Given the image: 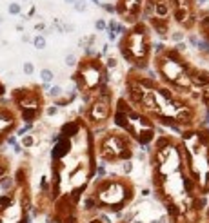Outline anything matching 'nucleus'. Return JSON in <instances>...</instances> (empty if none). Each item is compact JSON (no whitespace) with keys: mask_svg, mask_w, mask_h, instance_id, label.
Masks as SVG:
<instances>
[{"mask_svg":"<svg viewBox=\"0 0 209 223\" xmlns=\"http://www.w3.org/2000/svg\"><path fill=\"white\" fill-rule=\"evenodd\" d=\"M91 194L98 199L100 210H106L109 214H115L118 210H124L135 199L137 189L135 183L127 176L122 178H95Z\"/></svg>","mask_w":209,"mask_h":223,"instance_id":"1","label":"nucleus"},{"mask_svg":"<svg viewBox=\"0 0 209 223\" xmlns=\"http://www.w3.org/2000/svg\"><path fill=\"white\" fill-rule=\"evenodd\" d=\"M151 40L147 35L144 22H137L131 29H127V33L122 36L118 42L120 55L124 56L125 62H129L131 66H135V71H147L149 69V55H151Z\"/></svg>","mask_w":209,"mask_h":223,"instance_id":"2","label":"nucleus"},{"mask_svg":"<svg viewBox=\"0 0 209 223\" xmlns=\"http://www.w3.org/2000/svg\"><path fill=\"white\" fill-rule=\"evenodd\" d=\"M100 152V165L125 162L135 158V140L124 131H109L100 136L97 143Z\"/></svg>","mask_w":209,"mask_h":223,"instance_id":"3","label":"nucleus"},{"mask_svg":"<svg viewBox=\"0 0 209 223\" xmlns=\"http://www.w3.org/2000/svg\"><path fill=\"white\" fill-rule=\"evenodd\" d=\"M13 102L15 105L22 111V109H42V96L40 91L37 87H22V89H15L13 91Z\"/></svg>","mask_w":209,"mask_h":223,"instance_id":"4","label":"nucleus"},{"mask_svg":"<svg viewBox=\"0 0 209 223\" xmlns=\"http://www.w3.org/2000/svg\"><path fill=\"white\" fill-rule=\"evenodd\" d=\"M16 127V116L15 113L9 109L0 105V138H4L7 133H11Z\"/></svg>","mask_w":209,"mask_h":223,"instance_id":"5","label":"nucleus"},{"mask_svg":"<svg viewBox=\"0 0 209 223\" xmlns=\"http://www.w3.org/2000/svg\"><path fill=\"white\" fill-rule=\"evenodd\" d=\"M71 152H73V140L60 138L51 149V158H53V162H64Z\"/></svg>","mask_w":209,"mask_h":223,"instance_id":"6","label":"nucleus"},{"mask_svg":"<svg viewBox=\"0 0 209 223\" xmlns=\"http://www.w3.org/2000/svg\"><path fill=\"white\" fill-rule=\"evenodd\" d=\"M149 26L156 31V35L160 36V40H169V20L167 18H158V16H153L149 18Z\"/></svg>","mask_w":209,"mask_h":223,"instance_id":"7","label":"nucleus"},{"mask_svg":"<svg viewBox=\"0 0 209 223\" xmlns=\"http://www.w3.org/2000/svg\"><path fill=\"white\" fill-rule=\"evenodd\" d=\"M82 120H73V122H66L64 125L60 127V136L62 138H69V140H73L75 136L80 134V131L84 129V125L80 123Z\"/></svg>","mask_w":209,"mask_h":223,"instance_id":"8","label":"nucleus"},{"mask_svg":"<svg viewBox=\"0 0 209 223\" xmlns=\"http://www.w3.org/2000/svg\"><path fill=\"white\" fill-rule=\"evenodd\" d=\"M80 207H82V212H86V214H98V210H100V205H98V199L93 196L91 192H87L86 196L82 198V203H80Z\"/></svg>","mask_w":209,"mask_h":223,"instance_id":"9","label":"nucleus"},{"mask_svg":"<svg viewBox=\"0 0 209 223\" xmlns=\"http://www.w3.org/2000/svg\"><path fill=\"white\" fill-rule=\"evenodd\" d=\"M171 13H173V9H171V2H169V0H156V4H155V16L167 18Z\"/></svg>","mask_w":209,"mask_h":223,"instance_id":"10","label":"nucleus"},{"mask_svg":"<svg viewBox=\"0 0 209 223\" xmlns=\"http://www.w3.org/2000/svg\"><path fill=\"white\" fill-rule=\"evenodd\" d=\"M171 15H173V20H175L176 24L185 26V22H187V16H189V9H187V7H175Z\"/></svg>","mask_w":209,"mask_h":223,"instance_id":"11","label":"nucleus"},{"mask_svg":"<svg viewBox=\"0 0 209 223\" xmlns=\"http://www.w3.org/2000/svg\"><path fill=\"white\" fill-rule=\"evenodd\" d=\"M38 116H40V111H35V109H22L20 111V120L26 122V123H33Z\"/></svg>","mask_w":209,"mask_h":223,"instance_id":"12","label":"nucleus"},{"mask_svg":"<svg viewBox=\"0 0 209 223\" xmlns=\"http://www.w3.org/2000/svg\"><path fill=\"white\" fill-rule=\"evenodd\" d=\"M15 201H16V198H15L13 192H4V194H0V212L6 210V209H9V207L15 203Z\"/></svg>","mask_w":209,"mask_h":223,"instance_id":"13","label":"nucleus"},{"mask_svg":"<svg viewBox=\"0 0 209 223\" xmlns=\"http://www.w3.org/2000/svg\"><path fill=\"white\" fill-rule=\"evenodd\" d=\"M0 189H2V192H13L16 189V183H15V178L13 176H4L0 180Z\"/></svg>","mask_w":209,"mask_h":223,"instance_id":"14","label":"nucleus"},{"mask_svg":"<svg viewBox=\"0 0 209 223\" xmlns=\"http://www.w3.org/2000/svg\"><path fill=\"white\" fill-rule=\"evenodd\" d=\"M26 180H27V171L24 167H20L16 171V174H15V183L18 187H26Z\"/></svg>","mask_w":209,"mask_h":223,"instance_id":"15","label":"nucleus"},{"mask_svg":"<svg viewBox=\"0 0 209 223\" xmlns=\"http://www.w3.org/2000/svg\"><path fill=\"white\" fill-rule=\"evenodd\" d=\"M20 145H22L24 149H31V147L37 145V138L33 134H26V136L20 138Z\"/></svg>","mask_w":209,"mask_h":223,"instance_id":"16","label":"nucleus"},{"mask_svg":"<svg viewBox=\"0 0 209 223\" xmlns=\"http://www.w3.org/2000/svg\"><path fill=\"white\" fill-rule=\"evenodd\" d=\"M169 40L173 44H178V42H184L185 40V33L182 29H175V31H169Z\"/></svg>","mask_w":209,"mask_h":223,"instance_id":"17","label":"nucleus"},{"mask_svg":"<svg viewBox=\"0 0 209 223\" xmlns=\"http://www.w3.org/2000/svg\"><path fill=\"white\" fill-rule=\"evenodd\" d=\"M31 44L35 46V49L42 51V49H46L47 40H46V36H44V35H35V36H33V42H31Z\"/></svg>","mask_w":209,"mask_h":223,"instance_id":"18","label":"nucleus"},{"mask_svg":"<svg viewBox=\"0 0 209 223\" xmlns=\"http://www.w3.org/2000/svg\"><path fill=\"white\" fill-rule=\"evenodd\" d=\"M40 80L44 82V83H53V80H55V73L51 71V69H47V67H44L40 71Z\"/></svg>","mask_w":209,"mask_h":223,"instance_id":"19","label":"nucleus"},{"mask_svg":"<svg viewBox=\"0 0 209 223\" xmlns=\"http://www.w3.org/2000/svg\"><path fill=\"white\" fill-rule=\"evenodd\" d=\"M47 96L53 98V100H58L60 96H64V89H62V85H51V89L47 91Z\"/></svg>","mask_w":209,"mask_h":223,"instance_id":"20","label":"nucleus"},{"mask_svg":"<svg viewBox=\"0 0 209 223\" xmlns=\"http://www.w3.org/2000/svg\"><path fill=\"white\" fill-rule=\"evenodd\" d=\"M120 169H122V172L125 174V176H129L133 171H135V163H133V160H125V162H120Z\"/></svg>","mask_w":209,"mask_h":223,"instance_id":"21","label":"nucleus"},{"mask_svg":"<svg viewBox=\"0 0 209 223\" xmlns=\"http://www.w3.org/2000/svg\"><path fill=\"white\" fill-rule=\"evenodd\" d=\"M104 66H106L107 71H115L117 66H118V58L117 56H106V63H104Z\"/></svg>","mask_w":209,"mask_h":223,"instance_id":"22","label":"nucleus"},{"mask_svg":"<svg viewBox=\"0 0 209 223\" xmlns=\"http://www.w3.org/2000/svg\"><path fill=\"white\" fill-rule=\"evenodd\" d=\"M77 13H86L87 11V2L86 0H75V4H73Z\"/></svg>","mask_w":209,"mask_h":223,"instance_id":"23","label":"nucleus"},{"mask_svg":"<svg viewBox=\"0 0 209 223\" xmlns=\"http://www.w3.org/2000/svg\"><path fill=\"white\" fill-rule=\"evenodd\" d=\"M7 172H9V163H7L6 158L0 156V180H2L4 176H7Z\"/></svg>","mask_w":209,"mask_h":223,"instance_id":"24","label":"nucleus"},{"mask_svg":"<svg viewBox=\"0 0 209 223\" xmlns=\"http://www.w3.org/2000/svg\"><path fill=\"white\" fill-rule=\"evenodd\" d=\"M196 49H200L202 53H205V55L209 56V42H207L205 38H200V40H198V46H196Z\"/></svg>","mask_w":209,"mask_h":223,"instance_id":"25","label":"nucleus"},{"mask_svg":"<svg viewBox=\"0 0 209 223\" xmlns=\"http://www.w3.org/2000/svg\"><path fill=\"white\" fill-rule=\"evenodd\" d=\"M66 66H67V67L78 66V60H77V55H75V53H69V55L66 56Z\"/></svg>","mask_w":209,"mask_h":223,"instance_id":"26","label":"nucleus"},{"mask_svg":"<svg viewBox=\"0 0 209 223\" xmlns=\"http://www.w3.org/2000/svg\"><path fill=\"white\" fill-rule=\"evenodd\" d=\"M7 11H9V15H20L22 13V7H20V4H16V2H13V4H9V7H7Z\"/></svg>","mask_w":209,"mask_h":223,"instance_id":"27","label":"nucleus"},{"mask_svg":"<svg viewBox=\"0 0 209 223\" xmlns=\"http://www.w3.org/2000/svg\"><path fill=\"white\" fill-rule=\"evenodd\" d=\"M31 129H33V123H26V125H22V127H20V129L16 131V136H20V138H22V136H26Z\"/></svg>","mask_w":209,"mask_h":223,"instance_id":"28","label":"nucleus"},{"mask_svg":"<svg viewBox=\"0 0 209 223\" xmlns=\"http://www.w3.org/2000/svg\"><path fill=\"white\" fill-rule=\"evenodd\" d=\"M24 74H27V76H31V74L35 73V63L33 62H24Z\"/></svg>","mask_w":209,"mask_h":223,"instance_id":"29","label":"nucleus"},{"mask_svg":"<svg viewBox=\"0 0 209 223\" xmlns=\"http://www.w3.org/2000/svg\"><path fill=\"white\" fill-rule=\"evenodd\" d=\"M97 176L95 178H106V174H107V169H106V165H97V172H95Z\"/></svg>","mask_w":209,"mask_h":223,"instance_id":"30","label":"nucleus"},{"mask_svg":"<svg viewBox=\"0 0 209 223\" xmlns=\"http://www.w3.org/2000/svg\"><path fill=\"white\" fill-rule=\"evenodd\" d=\"M95 29H97V31H106V29H107V22H106L104 18H98L97 22H95Z\"/></svg>","mask_w":209,"mask_h":223,"instance_id":"31","label":"nucleus"},{"mask_svg":"<svg viewBox=\"0 0 209 223\" xmlns=\"http://www.w3.org/2000/svg\"><path fill=\"white\" fill-rule=\"evenodd\" d=\"M178 55H184L185 53V49H187V46H185V42H178V44H175V47H173Z\"/></svg>","mask_w":209,"mask_h":223,"instance_id":"32","label":"nucleus"},{"mask_svg":"<svg viewBox=\"0 0 209 223\" xmlns=\"http://www.w3.org/2000/svg\"><path fill=\"white\" fill-rule=\"evenodd\" d=\"M46 114H47V116H57V114H58V105H55V103L49 105V107L46 109Z\"/></svg>","mask_w":209,"mask_h":223,"instance_id":"33","label":"nucleus"},{"mask_svg":"<svg viewBox=\"0 0 209 223\" xmlns=\"http://www.w3.org/2000/svg\"><path fill=\"white\" fill-rule=\"evenodd\" d=\"M155 47V51H156V55H160V53H164L167 47H165V44H164V42H156V44L153 46Z\"/></svg>","mask_w":209,"mask_h":223,"instance_id":"34","label":"nucleus"},{"mask_svg":"<svg viewBox=\"0 0 209 223\" xmlns=\"http://www.w3.org/2000/svg\"><path fill=\"white\" fill-rule=\"evenodd\" d=\"M106 33H107V40H109V42H115V40H117V36H118V35L115 33V31H113L111 27H107V29H106Z\"/></svg>","mask_w":209,"mask_h":223,"instance_id":"35","label":"nucleus"},{"mask_svg":"<svg viewBox=\"0 0 209 223\" xmlns=\"http://www.w3.org/2000/svg\"><path fill=\"white\" fill-rule=\"evenodd\" d=\"M102 7L106 9L107 13H117V9H115V4H109V2H106V4H102Z\"/></svg>","mask_w":209,"mask_h":223,"instance_id":"36","label":"nucleus"},{"mask_svg":"<svg viewBox=\"0 0 209 223\" xmlns=\"http://www.w3.org/2000/svg\"><path fill=\"white\" fill-rule=\"evenodd\" d=\"M198 40H200V38H196V35H189V44H191L193 47L198 46Z\"/></svg>","mask_w":209,"mask_h":223,"instance_id":"37","label":"nucleus"},{"mask_svg":"<svg viewBox=\"0 0 209 223\" xmlns=\"http://www.w3.org/2000/svg\"><path fill=\"white\" fill-rule=\"evenodd\" d=\"M6 143L15 147V145H16V136H7V138H6Z\"/></svg>","mask_w":209,"mask_h":223,"instance_id":"38","label":"nucleus"},{"mask_svg":"<svg viewBox=\"0 0 209 223\" xmlns=\"http://www.w3.org/2000/svg\"><path fill=\"white\" fill-rule=\"evenodd\" d=\"M86 223H102V219H100L98 216H91V218H89Z\"/></svg>","mask_w":209,"mask_h":223,"instance_id":"39","label":"nucleus"},{"mask_svg":"<svg viewBox=\"0 0 209 223\" xmlns=\"http://www.w3.org/2000/svg\"><path fill=\"white\" fill-rule=\"evenodd\" d=\"M4 94H6V85L0 82V96H4Z\"/></svg>","mask_w":209,"mask_h":223,"instance_id":"40","label":"nucleus"},{"mask_svg":"<svg viewBox=\"0 0 209 223\" xmlns=\"http://www.w3.org/2000/svg\"><path fill=\"white\" fill-rule=\"evenodd\" d=\"M73 29H75V27H73L71 24H66V26H64V31H67V33H71Z\"/></svg>","mask_w":209,"mask_h":223,"instance_id":"41","label":"nucleus"},{"mask_svg":"<svg viewBox=\"0 0 209 223\" xmlns=\"http://www.w3.org/2000/svg\"><path fill=\"white\" fill-rule=\"evenodd\" d=\"M149 194H151V190H149V189H144V190H142V196H144V198H147Z\"/></svg>","mask_w":209,"mask_h":223,"instance_id":"42","label":"nucleus"},{"mask_svg":"<svg viewBox=\"0 0 209 223\" xmlns=\"http://www.w3.org/2000/svg\"><path fill=\"white\" fill-rule=\"evenodd\" d=\"M22 42H33V38L27 36V35H24V36H22Z\"/></svg>","mask_w":209,"mask_h":223,"instance_id":"43","label":"nucleus"},{"mask_svg":"<svg viewBox=\"0 0 209 223\" xmlns=\"http://www.w3.org/2000/svg\"><path fill=\"white\" fill-rule=\"evenodd\" d=\"M44 27H46L44 24H37V26H35V29H37V31H42V29H44Z\"/></svg>","mask_w":209,"mask_h":223,"instance_id":"44","label":"nucleus"},{"mask_svg":"<svg viewBox=\"0 0 209 223\" xmlns=\"http://www.w3.org/2000/svg\"><path fill=\"white\" fill-rule=\"evenodd\" d=\"M131 223H145V221H144V219H142V218H135V219H133V221H131Z\"/></svg>","mask_w":209,"mask_h":223,"instance_id":"45","label":"nucleus"},{"mask_svg":"<svg viewBox=\"0 0 209 223\" xmlns=\"http://www.w3.org/2000/svg\"><path fill=\"white\" fill-rule=\"evenodd\" d=\"M133 2H135V4H138V6H144L145 0H133Z\"/></svg>","mask_w":209,"mask_h":223,"instance_id":"46","label":"nucleus"},{"mask_svg":"<svg viewBox=\"0 0 209 223\" xmlns=\"http://www.w3.org/2000/svg\"><path fill=\"white\" fill-rule=\"evenodd\" d=\"M66 4H75V0H64Z\"/></svg>","mask_w":209,"mask_h":223,"instance_id":"47","label":"nucleus"},{"mask_svg":"<svg viewBox=\"0 0 209 223\" xmlns=\"http://www.w3.org/2000/svg\"><path fill=\"white\" fill-rule=\"evenodd\" d=\"M2 22H4V16H2V15H0V24H2Z\"/></svg>","mask_w":209,"mask_h":223,"instance_id":"48","label":"nucleus"},{"mask_svg":"<svg viewBox=\"0 0 209 223\" xmlns=\"http://www.w3.org/2000/svg\"><path fill=\"white\" fill-rule=\"evenodd\" d=\"M117 223H127V221H117Z\"/></svg>","mask_w":209,"mask_h":223,"instance_id":"49","label":"nucleus"},{"mask_svg":"<svg viewBox=\"0 0 209 223\" xmlns=\"http://www.w3.org/2000/svg\"><path fill=\"white\" fill-rule=\"evenodd\" d=\"M98 2H100V0H98Z\"/></svg>","mask_w":209,"mask_h":223,"instance_id":"50","label":"nucleus"}]
</instances>
